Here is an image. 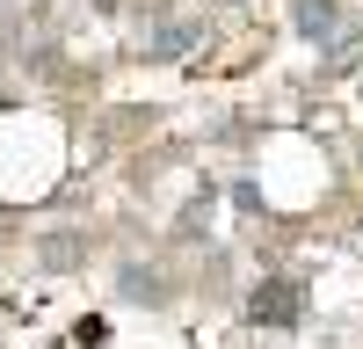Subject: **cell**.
<instances>
[{"label":"cell","instance_id":"6da1fadb","mask_svg":"<svg viewBox=\"0 0 363 349\" xmlns=\"http://www.w3.org/2000/svg\"><path fill=\"white\" fill-rule=\"evenodd\" d=\"M262 328H298L306 320V284L298 277H269V284H255V306H247Z\"/></svg>","mask_w":363,"mask_h":349},{"label":"cell","instance_id":"7a4b0ae2","mask_svg":"<svg viewBox=\"0 0 363 349\" xmlns=\"http://www.w3.org/2000/svg\"><path fill=\"white\" fill-rule=\"evenodd\" d=\"M291 22H298V37H313V44L342 37V8L335 0H291Z\"/></svg>","mask_w":363,"mask_h":349}]
</instances>
